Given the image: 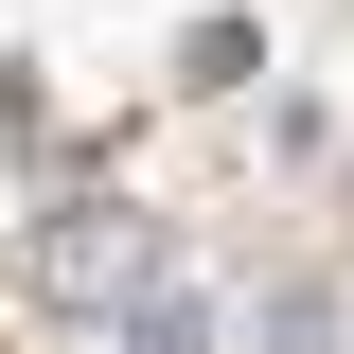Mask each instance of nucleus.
<instances>
[{"label":"nucleus","mask_w":354,"mask_h":354,"mask_svg":"<svg viewBox=\"0 0 354 354\" xmlns=\"http://www.w3.org/2000/svg\"><path fill=\"white\" fill-rule=\"evenodd\" d=\"M18 283H36L53 319H106V301H160V230L88 195V213H53L36 248H18Z\"/></svg>","instance_id":"1"},{"label":"nucleus","mask_w":354,"mask_h":354,"mask_svg":"<svg viewBox=\"0 0 354 354\" xmlns=\"http://www.w3.org/2000/svg\"><path fill=\"white\" fill-rule=\"evenodd\" d=\"M124 354H213V301H195V283H160V301L124 319Z\"/></svg>","instance_id":"2"}]
</instances>
